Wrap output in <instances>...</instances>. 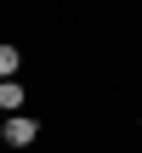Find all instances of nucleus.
<instances>
[{"instance_id":"4","label":"nucleus","mask_w":142,"mask_h":153,"mask_svg":"<svg viewBox=\"0 0 142 153\" xmlns=\"http://www.w3.org/2000/svg\"><path fill=\"white\" fill-rule=\"evenodd\" d=\"M0 119H6V108H0Z\"/></svg>"},{"instance_id":"3","label":"nucleus","mask_w":142,"mask_h":153,"mask_svg":"<svg viewBox=\"0 0 142 153\" xmlns=\"http://www.w3.org/2000/svg\"><path fill=\"white\" fill-rule=\"evenodd\" d=\"M17 68H23V51L17 45H0V79H17Z\"/></svg>"},{"instance_id":"2","label":"nucleus","mask_w":142,"mask_h":153,"mask_svg":"<svg viewBox=\"0 0 142 153\" xmlns=\"http://www.w3.org/2000/svg\"><path fill=\"white\" fill-rule=\"evenodd\" d=\"M23 102H28V91H23L17 79H0V108H6V114H23Z\"/></svg>"},{"instance_id":"1","label":"nucleus","mask_w":142,"mask_h":153,"mask_svg":"<svg viewBox=\"0 0 142 153\" xmlns=\"http://www.w3.org/2000/svg\"><path fill=\"white\" fill-rule=\"evenodd\" d=\"M34 136H40V119L34 114H6L0 119V142L6 148H34Z\"/></svg>"}]
</instances>
